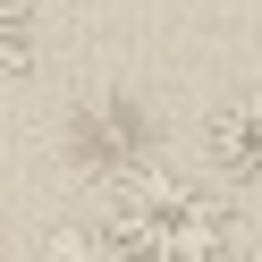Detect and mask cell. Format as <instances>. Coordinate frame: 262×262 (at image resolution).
Returning <instances> with one entry per match:
<instances>
[{"label":"cell","mask_w":262,"mask_h":262,"mask_svg":"<svg viewBox=\"0 0 262 262\" xmlns=\"http://www.w3.org/2000/svg\"><path fill=\"white\" fill-rule=\"evenodd\" d=\"M110 228L152 262H228L237 237H245L237 203L220 186H203V178L169 169V161H152V169L110 186Z\"/></svg>","instance_id":"6da1fadb"},{"label":"cell","mask_w":262,"mask_h":262,"mask_svg":"<svg viewBox=\"0 0 262 262\" xmlns=\"http://www.w3.org/2000/svg\"><path fill=\"white\" fill-rule=\"evenodd\" d=\"M68 152H76V169L85 178H136V169H152V152H144V110L127 102V93H110V102H85L68 119Z\"/></svg>","instance_id":"7a4b0ae2"},{"label":"cell","mask_w":262,"mask_h":262,"mask_svg":"<svg viewBox=\"0 0 262 262\" xmlns=\"http://www.w3.org/2000/svg\"><path fill=\"white\" fill-rule=\"evenodd\" d=\"M203 152H211V169H220L228 186L262 194V93H228V102L211 110Z\"/></svg>","instance_id":"3957f363"},{"label":"cell","mask_w":262,"mask_h":262,"mask_svg":"<svg viewBox=\"0 0 262 262\" xmlns=\"http://www.w3.org/2000/svg\"><path fill=\"white\" fill-rule=\"evenodd\" d=\"M42 262H152V254H136L110 220H68V228H51Z\"/></svg>","instance_id":"277c9868"},{"label":"cell","mask_w":262,"mask_h":262,"mask_svg":"<svg viewBox=\"0 0 262 262\" xmlns=\"http://www.w3.org/2000/svg\"><path fill=\"white\" fill-rule=\"evenodd\" d=\"M34 59V9L26 0H0V85Z\"/></svg>","instance_id":"5b68a950"},{"label":"cell","mask_w":262,"mask_h":262,"mask_svg":"<svg viewBox=\"0 0 262 262\" xmlns=\"http://www.w3.org/2000/svg\"><path fill=\"white\" fill-rule=\"evenodd\" d=\"M245 262H262V254H245Z\"/></svg>","instance_id":"8992f818"}]
</instances>
